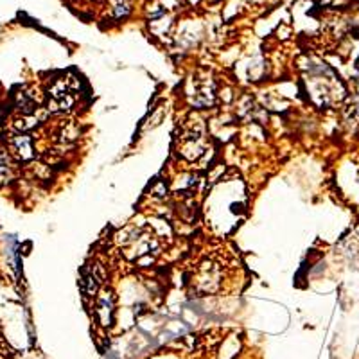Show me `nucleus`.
I'll use <instances>...</instances> for the list:
<instances>
[{"instance_id": "nucleus-3", "label": "nucleus", "mask_w": 359, "mask_h": 359, "mask_svg": "<svg viewBox=\"0 0 359 359\" xmlns=\"http://www.w3.org/2000/svg\"><path fill=\"white\" fill-rule=\"evenodd\" d=\"M358 67H359V65H358Z\"/></svg>"}, {"instance_id": "nucleus-1", "label": "nucleus", "mask_w": 359, "mask_h": 359, "mask_svg": "<svg viewBox=\"0 0 359 359\" xmlns=\"http://www.w3.org/2000/svg\"><path fill=\"white\" fill-rule=\"evenodd\" d=\"M13 151L17 153L22 160H29L33 158V144H31V139H29L27 135H20L17 139L13 140Z\"/></svg>"}, {"instance_id": "nucleus-2", "label": "nucleus", "mask_w": 359, "mask_h": 359, "mask_svg": "<svg viewBox=\"0 0 359 359\" xmlns=\"http://www.w3.org/2000/svg\"><path fill=\"white\" fill-rule=\"evenodd\" d=\"M8 169V158H6L4 153H0V175Z\"/></svg>"}]
</instances>
